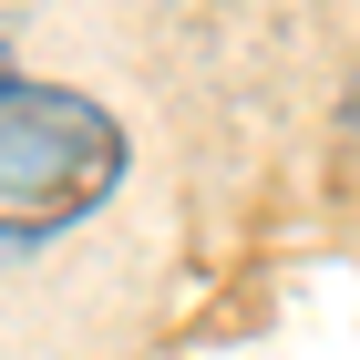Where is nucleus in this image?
Segmentation results:
<instances>
[{
    "label": "nucleus",
    "mask_w": 360,
    "mask_h": 360,
    "mask_svg": "<svg viewBox=\"0 0 360 360\" xmlns=\"http://www.w3.org/2000/svg\"><path fill=\"white\" fill-rule=\"evenodd\" d=\"M124 186V124L93 93L0 72V248H41Z\"/></svg>",
    "instance_id": "obj_1"
}]
</instances>
